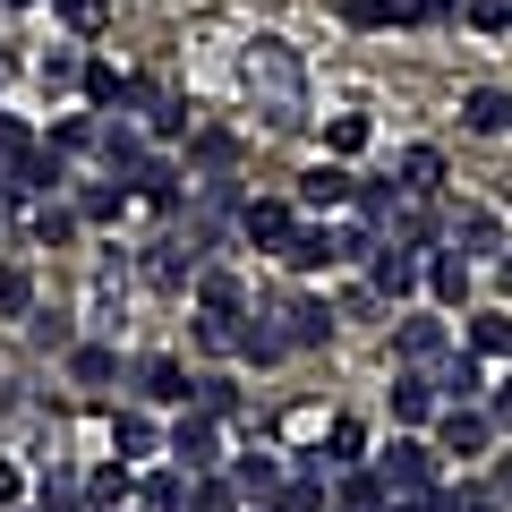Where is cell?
I'll return each instance as SVG.
<instances>
[{
  "instance_id": "cell-27",
  "label": "cell",
  "mask_w": 512,
  "mask_h": 512,
  "mask_svg": "<svg viewBox=\"0 0 512 512\" xmlns=\"http://www.w3.org/2000/svg\"><path fill=\"white\" fill-rule=\"evenodd\" d=\"M111 444H120V461H146V453H163V427H154L146 410H120V419H111Z\"/></svg>"
},
{
  "instance_id": "cell-25",
  "label": "cell",
  "mask_w": 512,
  "mask_h": 512,
  "mask_svg": "<svg viewBox=\"0 0 512 512\" xmlns=\"http://www.w3.org/2000/svg\"><path fill=\"white\" fill-rule=\"evenodd\" d=\"M231 487L248 495V504H274V487H282V461H274V453H239V461H231Z\"/></svg>"
},
{
  "instance_id": "cell-56",
  "label": "cell",
  "mask_w": 512,
  "mask_h": 512,
  "mask_svg": "<svg viewBox=\"0 0 512 512\" xmlns=\"http://www.w3.org/2000/svg\"><path fill=\"white\" fill-rule=\"evenodd\" d=\"M239 512H274V504H239Z\"/></svg>"
},
{
  "instance_id": "cell-47",
  "label": "cell",
  "mask_w": 512,
  "mask_h": 512,
  "mask_svg": "<svg viewBox=\"0 0 512 512\" xmlns=\"http://www.w3.org/2000/svg\"><path fill=\"white\" fill-rule=\"evenodd\" d=\"M384 308H393V299H384L376 282H350V291H342V308H333V316H384Z\"/></svg>"
},
{
  "instance_id": "cell-8",
  "label": "cell",
  "mask_w": 512,
  "mask_h": 512,
  "mask_svg": "<svg viewBox=\"0 0 512 512\" xmlns=\"http://www.w3.org/2000/svg\"><path fill=\"white\" fill-rule=\"evenodd\" d=\"M427 376H436V393H444V402H487V393H495V384H487V359H478V350H444V359L436 367H427Z\"/></svg>"
},
{
  "instance_id": "cell-23",
  "label": "cell",
  "mask_w": 512,
  "mask_h": 512,
  "mask_svg": "<svg viewBox=\"0 0 512 512\" xmlns=\"http://www.w3.org/2000/svg\"><path fill=\"white\" fill-rule=\"evenodd\" d=\"M128 495H137V470H128V461H103V470H86V512H120Z\"/></svg>"
},
{
  "instance_id": "cell-49",
  "label": "cell",
  "mask_w": 512,
  "mask_h": 512,
  "mask_svg": "<svg viewBox=\"0 0 512 512\" xmlns=\"http://www.w3.org/2000/svg\"><path fill=\"white\" fill-rule=\"evenodd\" d=\"M461 18H470L478 35H504V26H512V0H470V9H461Z\"/></svg>"
},
{
  "instance_id": "cell-33",
  "label": "cell",
  "mask_w": 512,
  "mask_h": 512,
  "mask_svg": "<svg viewBox=\"0 0 512 512\" xmlns=\"http://www.w3.org/2000/svg\"><path fill=\"white\" fill-rule=\"evenodd\" d=\"M325 461L333 470H359L367 461V427L359 419H325Z\"/></svg>"
},
{
  "instance_id": "cell-16",
  "label": "cell",
  "mask_w": 512,
  "mask_h": 512,
  "mask_svg": "<svg viewBox=\"0 0 512 512\" xmlns=\"http://www.w3.org/2000/svg\"><path fill=\"white\" fill-rule=\"evenodd\" d=\"M188 393H197V376H188L180 359H146V367H137V402H163V410H188Z\"/></svg>"
},
{
  "instance_id": "cell-42",
  "label": "cell",
  "mask_w": 512,
  "mask_h": 512,
  "mask_svg": "<svg viewBox=\"0 0 512 512\" xmlns=\"http://www.w3.org/2000/svg\"><path fill=\"white\" fill-rule=\"evenodd\" d=\"M120 86H128V77L111 69V60H86V77H77V94H86L94 111H103V103H120Z\"/></svg>"
},
{
  "instance_id": "cell-55",
  "label": "cell",
  "mask_w": 512,
  "mask_h": 512,
  "mask_svg": "<svg viewBox=\"0 0 512 512\" xmlns=\"http://www.w3.org/2000/svg\"><path fill=\"white\" fill-rule=\"evenodd\" d=\"M9 9H43V0H9Z\"/></svg>"
},
{
  "instance_id": "cell-26",
  "label": "cell",
  "mask_w": 512,
  "mask_h": 512,
  "mask_svg": "<svg viewBox=\"0 0 512 512\" xmlns=\"http://www.w3.org/2000/svg\"><path fill=\"white\" fill-rule=\"evenodd\" d=\"M188 478H197V470H180V461H171V470H146V478H137L146 512H188Z\"/></svg>"
},
{
  "instance_id": "cell-18",
  "label": "cell",
  "mask_w": 512,
  "mask_h": 512,
  "mask_svg": "<svg viewBox=\"0 0 512 512\" xmlns=\"http://www.w3.org/2000/svg\"><path fill=\"white\" fill-rule=\"evenodd\" d=\"M239 359L248 367H274V359H291V333H282V316H239Z\"/></svg>"
},
{
  "instance_id": "cell-36",
  "label": "cell",
  "mask_w": 512,
  "mask_h": 512,
  "mask_svg": "<svg viewBox=\"0 0 512 512\" xmlns=\"http://www.w3.org/2000/svg\"><path fill=\"white\" fill-rule=\"evenodd\" d=\"M239 504H248V495H239V487H231V478H222V470L188 478V512H239Z\"/></svg>"
},
{
  "instance_id": "cell-44",
  "label": "cell",
  "mask_w": 512,
  "mask_h": 512,
  "mask_svg": "<svg viewBox=\"0 0 512 512\" xmlns=\"http://www.w3.org/2000/svg\"><path fill=\"white\" fill-rule=\"evenodd\" d=\"M26 333H35V350H77V325H69V316H52V308L26 316Z\"/></svg>"
},
{
  "instance_id": "cell-10",
  "label": "cell",
  "mask_w": 512,
  "mask_h": 512,
  "mask_svg": "<svg viewBox=\"0 0 512 512\" xmlns=\"http://www.w3.org/2000/svg\"><path fill=\"white\" fill-rule=\"evenodd\" d=\"M444 248H461L470 265H487V256L512 248V239H504V222H495L487 205H453V231H444Z\"/></svg>"
},
{
  "instance_id": "cell-32",
  "label": "cell",
  "mask_w": 512,
  "mask_h": 512,
  "mask_svg": "<svg viewBox=\"0 0 512 512\" xmlns=\"http://www.w3.org/2000/svg\"><path fill=\"white\" fill-rule=\"evenodd\" d=\"M470 350H478V359H512V316L504 308H478L470 316Z\"/></svg>"
},
{
  "instance_id": "cell-14",
  "label": "cell",
  "mask_w": 512,
  "mask_h": 512,
  "mask_svg": "<svg viewBox=\"0 0 512 512\" xmlns=\"http://www.w3.org/2000/svg\"><path fill=\"white\" fill-rule=\"evenodd\" d=\"M436 410H444L436 376H427V367H402V376H393V427H436Z\"/></svg>"
},
{
  "instance_id": "cell-37",
  "label": "cell",
  "mask_w": 512,
  "mask_h": 512,
  "mask_svg": "<svg viewBox=\"0 0 512 512\" xmlns=\"http://www.w3.org/2000/svg\"><path fill=\"white\" fill-rule=\"evenodd\" d=\"M197 350H205V359H239V316L197 308Z\"/></svg>"
},
{
  "instance_id": "cell-24",
  "label": "cell",
  "mask_w": 512,
  "mask_h": 512,
  "mask_svg": "<svg viewBox=\"0 0 512 512\" xmlns=\"http://www.w3.org/2000/svg\"><path fill=\"white\" fill-rule=\"evenodd\" d=\"M239 402H248V393H239V376H222V367H205L197 393H188V410H205V419H239Z\"/></svg>"
},
{
  "instance_id": "cell-7",
  "label": "cell",
  "mask_w": 512,
  "mask_h": 512,
  "mask_svg": "<svg viewBox=\"0 0 512 512\" xmlns=\"http://www.w3.org/2000/svg\"><path fill=\"white\" fill-rule=\"evenodd\" d=\"M291 231H299V197H248V205H239V239H248V248L282 256Z\"/></svg>"
},
{
  "instance_id": "cell-3",
  "label": "cell",
  "mask_w": 512,
  "mask_h": 512,
  "mask_svg": "<svg viewBox=\"0 0 512 512\" xmlns=\"http://www.w3.org/2000/svg\"><path fill=\"white\" fill-rule=\"evenodd\" d=\"M137 274H146L154 291H188V282L205 274V239H197V231H188V239H180V231H163L146 256H137Z\"/></svg>"
},
{
  "instance_id": "cell-22",
  "label": "cell",
  "mask_w": 512,
  "mask_h": 512,
  "mask_svg": "<svg viewBox=\"0 0 512 512\" xmlns=\"http://www.w3.org/2000/svg\"><path fill=\"white\" fill-rule=\"evenodd\" d=\"M282 265H291V274H316V265H342V239H333L325 222H299V231H291V248H282Z\"/></svg>"
},
{
  "instance_id": "cell-51",
  "label": "cell",
  "mask_w": 512,
  "mask_h": 512,
  "mask_svg": "<svg viewBox=\"0 0 512 512\" xmlns=\"http://www.w3.org/2000/svg\"><path fill=\"white\" fill-rule=\"evenodd\" d=\"M26 504V478H18V461H0V512H18Z\"/></svg>"
},
{
  "instance_id": "cell-40",
  "label": "cell",
  "mask_w": 512,
  "mask_h": 512,
  "mask_svg": "<svg viewBox=\"0 0 512 512\" xmlns=\"http://www.w3.org/2000/svg\"><path fill=\"white\" fill-rule=\"evenodd\" d=\"M436 512H504V495L478 487V478H461V487H436Z\"/></svg>"
},
{
  "instance_id": "cell-54",
  "label": "cell",
  "mask_w": 512,
  "mask_h": 512,
  "mask_svg": "<svg viewBox=\"0 0 512 512\" xmlns=\"http://www.w3.org/2000/svg\"><path fill=\"white\" fill-rule=\"evenodd\" d=\"M18 512H69V504H43V495H35V504H18Z\"/></svg>"
},
{
  "instance_id": "cell-11",
  "label": "cell",
  "mask_w": 512,
  "mask_h": 512,
  "mask_svg": "<svg viewBox=\"0 0 512 512\" xmlns=\"http://www.w3.org/2000/svg\"><path fill=\"white\" fill-rule=\"evenodd\" d=\"M444 350H453V325H444V316H402V325H393V359L402 367H436Z\"/></svg>"
},
{
  "instance_id": "cell-15",
  "label": "cell",
  "mask_w": 512,
  "mask_h": 512,
  "mask_svg": "<svg viewBox=\"0 0 512 512\" xmlns=\"http://www.w3.org/2000/svg\"><path fill=\"white\" fill-rule=\"evenodd\" d=\"M274 316H282V333H291V350H325V333H333V308L316 291H291Z\"/></svg>"
},
{
  "instance_id": "cell-41",
  "label": "cell",
  "mask_w": 512,
  "mask_h": 512,
  "mask_svg": "<svg viewBox=\"0 0 512 512\" xmlns=\"http://www.w3.org/2000/svg\"><path fill=\"white\" fill-rule=\"evenodd\" d=\"M0 316H35V274L26 265H0Z\"/></svg>"
},
{
  "instance_id": "cell-20",
  "label": "cell",
  "mask_w": 512,
  "mask_h": 512,
  "mask_svg": "<svg viewBox=\"0 0 512 512\" xmlns=\"http://www.w3.org/2000/svg\"><path fill=\"white\" fill-rule=\"evenodd\" d=\"M393 188H402V197H444V154H436V146H402Z\"/></svg>"
},
{
  "instance_id": "cell-17",
  "label": "cell",
  "mask_w": 512,
  "mask_h": 512,
  "mask_svg": "<svg viewBox=\"0 0 512 512\" xmlns=\"http://www.w3.org/2000/svg\"><path fill=\"white\" fill-rule=\"evenodd\" d=\"M350 197H359L350 163H316V171H299V205H308V214H333V205H350Z\"/></svg>"
},
{
  "instance_id": "cell-12",
  "label": "cell",
  "mask_w": 512,
  "mask_h": 512,
  "mask_svg": "<svg viewBox=\"0 0 512 512\" xmlns=\"http://www.w3.org/2000/svg\"><path fill=\"white\" fill-rule=\"evenodd\" d=\"M470 291H478V265L461 248H436L427 256V299H436V308H470Z\"/></svg>"
},
{
  "instance_id": "cell-46",
  "label": "cell",
  "mask_w": 512,
  "mask_h": 512,
  "mask_svg": "<svg viewBox=\"0 0 512 512\" xmlns=\"http://www.w3.org/2000/svg\"><path fill=\"white\" fill-rule=\"evenodd\" d=\"M146 128H154V137H188V103H180V94H163V103L146 111Z\"/></svg>"
},
{
  "instance_id": "cell-28",
  "label": "cell",
  "mask_w": 512,
  "mask_h": 512,
  "mask_svg": "<svg viewBox=\"0 0 512 512\" xmlns=\"http://www.w3.org/2000/svg\"><path fill=\"white\" fill-rule=\"evenodd\" d=\"M197 308H214V316H248V291H239V274L205 265V274H197Z\"/></svg>"
},
{
  "instance_id": "cell-2",
  "label": "cell",
  "mask_w": 512,
  "mask_h": 512,
  "mask_svg": "<svg viewBox=\"0 0 512 512\" xmlns=\"http://www.w3.org/2000/svg\"><path fill=\"white\" fill-rule=\"evenodd\" d=\"M436 461H444L436 436H393V444L376 453V478H384V495H436V487H444Z\"/></svg>"
},
{
  "instance_id": "cell-38",
  "label": "cell",
  "mask_w": 512,
  "mask_h": 512,
  "mask_svg": "<svg viewBox=\"0 0 512 512\" xmlns=\"http://www.w3.org/2000/svg\"><path fill=\"white\" fill-rule=\"evenodd\" d=\"M77 214H86V222H120V205H128V188L120 180H86V188H77Z\"/></svg>"
},
{
  "instance_id": "cell-31",
  "label": "cell",
  "mask_w": 512,
  "mask_h": 512,
  "mask_svg": "<svg viewBox=\"0 0 512 512\" xmlns=\"http://www.w3.org/2000/svg\"><path fill=\"white\" fill-rule=\"evenodd\" d=\"M111 376H120V359H111L103 342H77V350H69V384H86V393H103Z\"/></svg>"
},
{
  "instance_id": "cell-30",
  "label": "cell",
  "mask_w": 512,
  "mask_h": 512,
  "mask_svg": "<svg viewBox=\"0 0 512 512\" xmlns=\"http://www.w3.org/2000/svg\"><path fill=\"white\" fill-rule=\"evenodd\" d=\"M188 163H197V171H231L239 163V137H231V128H188Z\"/></svg>"
},
{
  "instance_id": "cell-1",
  "label": "cell",
  "mask_w": 512,
  "mask_h": 512,
  "mask_svg": "<svg viewBox=\"0 0 512 512\" xmlns=\"http://www.w3.org/2000/svg\"><path fill=\"white\" fill-rule=\"evenodd\" d=\"M248 94H256V111H265V128H299L308 120V69H299V52L282 35L248 43Z\"/></svg>"
},
{
  "instance_id": "cell-50",
  "label": "cell",
  "mask_w": 512,
  "mask_h": 512,
  "mask_svg": "<svg viewBox=\"0 0 512 512\" xmlns=\"http://www.w3.org/2000/svg\"><path fill=\"white\" fill-rule=\"evenodd\" d=\"M487 419H495V436H512V376L487 393Z\"/></svg>"
},
{
  "instance_id": "cell-43",
  "label": "cell",
  "mask_w": 512,
  "mask_h": 512,
  "mask_svg": "<svg viewBox=\"0 0 512 512\" xmlns=\"http://www.w3.org/2000/svg\"><path fill=\"white\" fill-rule=\"evenodd\" d=\"M94 137H103V120H94V111H69V120H52V146H60V154H86Z\"/></svg>"
},
{
  "instance_id": "cell-34",
  "label": "cell",
  "mask_w": 512,
  "mask_h": 512,
  "mask_svg": "<svg viewBox=\"0 0 512 512\" xmlns=\"http://www.w3.org/2000/svg\"><path fill=\"white\" fill-rule=\"evenodd\" d=\"M367 137H376V128H367V111H333V120H325V154H333V163H350Z\"/></svg>"
},
{
  "instance_id": "cell-39",
  "label": "cell",
  "mask_w": 512,
  "mask_h": 512,
  "mask_svg": "<svg viewBox=\"0 0 512 512\" xmlns=\"http://www.w3.org/2000/svg\"><path fill=\"white\" fill-rule=\"evenodd\" d=\"M35 77H43L52 94H60V86H77V77H86V52H77V43H52V52L35 60Z\"/></svg>"
},
{
  "instance_id": "cell-9",
  "label": "cell",
  "mask_w": 512,
  "mask_h": 512,
  "mask_svg": "<svg viewBox=\"0 0 512 512\" xmlns=\"http://www.w3.org/2000/svg\"><path fill=\"white\" fill-rule=\"evenodd\" d=\"M69 188V154L60 146H26L18 171H9V197H60Z\"/></svg>"
},
{
  "instance_id": "cell-48",
  "label": "cell",
  "mask_w": 512,
  "mask_h": 512,
  "mask_svg": "<svg viewBox=\"0 0 512 512\" xmlns=\"http://www.w3.org/2000/svg\"><path fill=\"white\" fill-rule=\"evenodd\" d=\"M342 18L359 26V35H376V26H393V0H342Z\"/></svg>"
},
{
  "instance_id": "cell-29",
  "label": "cell",
  "mask_w": 512,
  "mask_h": 512,
  "mask_svg": "<svg viewBox=\"0 0 512 512\" xmlns=\"http://www.w3.org/2000/svg\"><path fill=\"white\" fill-rule=\"evenodd\" d=\"M393 495H384L376 470H342V487H333V512H384Z\"/></svg>"
},
{
  "instance_id": "cell-21",
  "label": "cell",
  "mask_w": 512,
  "mask_h": 512,
  "mask_svg": "<svg viewBox=\"0 0 512 512\" xmlns=\"http://www.w3.org/2000/svg\"><path fill=\"white\" fill-rule=\"evenodd\" d=\"M94 154H103V171H111V180H128V171L146 163V128H128V120H103Z\"/></svg>"
},
{
  "instance_id": "cell-45",
  "label": "cell",
  "mask_w": 512,
  "mask_h": 512,
  "mask_svg": "<svg viewBox=\"0 0 512 512\" xmlns=\"http://www.w3.org/2000/svg\"><path fill=\"white\" fill-rule=\"evenodd\" d=\"M60 9V26H77V35H94V26L111 18V0H52Z\"/></svg>"
},
{
  "instance_id": "cell-52",
  "label": "cell",
  "mask_w": 512,
  "mask_h": 512,
  "mask_svg": "<svg viewBox=\"0 0 512 512\" xmlns=\"http://www.w3.org/2000/svg\"><path fill=\"white\" fill-rule=\"evenodd\" d=\"M470 0H419V26H444V18H461Z\"/></svg>"
},
{
  "instance_id": "cell-4",
  "label": "cell",
  "mask_w": 512,
  "mask_h": 512,
  "mask_svg": "<svg viewBox=\"0 0 512 512\" xmlns=\"http://www.w3.org/2000/svg\"><path fill=\"white\" fill-rule=\"evenodd\" d=\"M163 453L180 461V470H222V419H205V410H180L171 419V436H163Z\"/></svg>"
},
{
  "instance_id": "cell-6",
  "label": "cell",
  "mask_w": 512,
  "mask_h": 512,
  "mask_svg": "<svg viewBox=\"0 0 512 512\" xmlns=\"http://www.w3.org/2000/svg\"><path fill=\"white\" fill-rule=\"evenodd\" d=\"M495 444V419H487V402H444L436 410V453H453V461H478Z\"/></svg>"
},
{
  "instance_id": "cell-13",
  "label": "cell",
  "mask_w": 512,
  "mask_h": 512,
  "mask_svg": "<svg viewBox=\"0 0 512 512\" xmlns=\"http://www.w3.org/2000/svg\"><path fill=\"white\" fill-rule=\"evenodd\" d=\"M120 188H128V197H137V205H154V214H180V205H188V188H180V171H171L163 154H146V163L128 171Z\"/></svg>"
},
{
  "instance_id": "cell-5",
  "label": "cell",
  "mask_w": 512,
  "mask_h": 512,
  "mask_svg": "<svg viewBox=\"0 0 512 512\" xmlns=\"http://www.w3.org/2000/svg\"><path fill=\"white\" fill-rule=\"evenodd\" d=\"M367 282H376L384 299L427 291V248H410V239H376V256H367Z\"/></svg>"
},
{
  "instance_id": "cell-35",
  "label": "cell",
  "mask_w": 512,
  "mask_h": 512,
  "mask_svg": "<svg viewBox=\"0 0 512 512\" xmlns=\"http://www.w3.org/2000/svg\"><path fill=\"white\" fill-rule=\"evenodd\" d=\"M77 231H86V214H77V205H60V197L35 214V248H69Z\"/></svg>"
},
{
  "instance_id": "cell-53",
  "label": "cell",
  "mask_w": 512,
  "mask_h": 512,
  "mask_svg": "<svg viewBox=\"0 0 512 512\" xmlns=\"http://www.w3.org/2000/svg\"><path fill=\"white\" fill-rule=\"evenodd\" d=\"M384 512H436V495H393Z\"/></svg>"
},
{
  "instance_id": "cell-19",
  "label": "cell",
  "mask_w": 512,
  "mask_h": 512,
  "mask_svg": "<svg viewBox=\"0 0 512 512\" xmlns=\"http://www.w3.org/2000/svg\"><path fill=\"white\" fill-rule=\"evenodd\" d=\"M461 128H470V137H504L512 128V94L504 86H470L461 94Z\"/></svg>"
}]
</instances>
